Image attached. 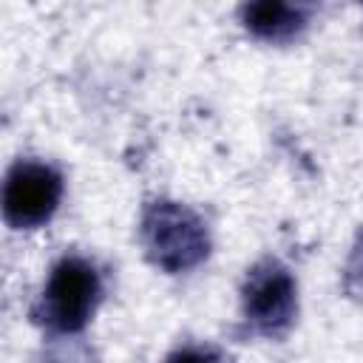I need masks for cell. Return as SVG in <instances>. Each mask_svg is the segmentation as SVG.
Instances as JSON below:
<instances>
[{"instance_id":"cell-1","label":"cell","mask_w":363,"mask_h":363,"mask_svg":"<svg viewBox=\"0 0 363 363\" xmlns=\"http://www.w3.org/2000/svg\"><path fill=\"white\" fill-rule=\"evenodd\" d=\"M102 298V278L82 255L60 258L34 303V320L57 335H77L88 326Z\"/></svg>"},{"instance_id":"cell-2","label":"cell","mask_w":363,"mask_h":363,"mask_svg":"<svg viewBox=\"0 0 363 363\" xmlns=\"http://www.w3.org/2000/svg\"><path fill=\"white\" fill-rule=\"evenodd\" d=\"M142 244L147 258L164 272H187L210 252V233L199 213L179 201H153L142 216Z\"/></svg>"},{"instance_id":"cell-3","label":"cell","mask_w":363,"mask_h":363,"mask_svg":"<svg viewBox=\"0 0 363 363\" xmlns=\"http://www.w3.org/2000/svg\"><path fill=\"white\" fill-rule=\"evenodd\" d=\"M62 173L48 162L20 159L3 182V218L14 230H37L48 224L62 201Z\"/></svg>"},{"instance_id":"cell-4","label":"cell","mask_w":363,"mask_h":363,"mask_svg":"<svg viewBox=\"0 0 363 363\" xmlns=\"http://www.w3.org/2000/svg\"><path fill=\"white\" fill-rule=\"evenodd\" d=\"M241 309L244 320L258 335L275 337L286 332L298 312V286L292 272L275 258L258 261L244 278Z\"/></svg>"},{"instance_id":"cell-5","label":"cell","mask_w":363,"mask_h":363,"mask_svg":"<svg viewBox=\"0 0 363 363\" xmlns=\"http://www.w3.org/2000/svg\"><path fill=\"white\" fill-rule=\"evenodd\" d=\"M312 9L301 3H281V0H261V3H247L241 9V20L250 34L267 43H284L292 40L306 23H309Z\"/></svg>"},{"instance_id":"cell-6","label":"cell","mask_w":363,"mask_h":363,"mask_svg":"<svg viewBox=\"0 0 363 363\" xmlns=\"http://www.w3.org/2000/svg\"><path fill=\"white\" fill-rule=\"evenodd\" d=\"M164 363H221V354L210 346H182L170 352Z\"/></svg>"}]
</instances>
